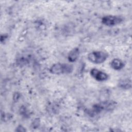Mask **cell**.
<instances>
[{"label":"cell","mask_w":132,"mask_h":132,"mask_svg":"<svg viewBox=\"0 0 132 132\" xmlns=\"http://www.w3.org/2000/svg\"><path fill=\"white\" fill-rule=\"evenodd\" d=\"M116 103L113 101H106L94 105L91 112L92 114H98L103 111H108L112 110L116 107Z\"/></svg>","instance_id":"6da1fadb"},{"label":"cell","mask_w":132,"mask_h":132,"mask_svg":"<svg viewBox=\"0 0 132 132\" xmlns=\"http://www.w3.org/2000/svg\"><path fill=\"white\" fill-rule=\"evenodd\" d=\"M110 65L111 68L115 70H120L124 66V64L122 61L117 58L113 59L111 62Z\"/></svg>","instance_id":"8992f818"},{"label":"cell","mask_w":132,"mask_h":132,"mask_svg":"<svg viewBox=\"0 0 132 132\" xmlns=\"http://www.w3.org/2000/svg\"><path fill=\"white\" fill-rule=\"evenodd\" d=\"M90 74L95 79L100 81L106 80L108 78V76L106 73L96 69H91L90 71Z\"/></svg>","instance_id":"5b68a950"},{"label":"cell","mask_w":132,"mask_h":132,"mask_svg":"<svg viewBox=\"0 0 132 132\" xmlns=\"http://www.w3.org/2000/svg\"><path fill=\"white\" fill-rule=\"evenodd\" d=\"M79 51L78 48H75L71 50L68 55V60L70 62H75L79 56Z\"/></svg>","instance_id":"52a82bcc"},{"label":"cell","mask_w":132,"mask_h":132,"mask_svg":"<svg viewBox=\"0 0 132 132\" xmlns=\"http://www.w3.org/2000/svg\"><path fill=\"white\" fill-rule=\"evenodd\" d=\"M108 54L102 51H94L89 54L88 60L92 63L99 64L104 62L107 58Z\"/></svg>","instance_id":"3957f363"},{"label":"cell","mask_w":132,"mask_h":132,"mask_svg":"<svg viewBox=\"0 0 132 132\" xmlns=\"http://www.w3.org/2000/svg\"><path fill=\"white\" fill-rule=\"evenodd\" d=\"M73 70V67L72 65L67 63H57L51 67L50 71L54 74H62L71 73Z\"/></svg>","instance_id":"7a4b0ae2"},{"label":"cell","mask_w":132,"mask_h":132,"mask_svg":"<svg viewBox=\"0 0 132 132\" xmlns=\"http://www.w3.org/2000/svg\"><path fill=\"white\" fill-rule=\"evenodd\" d=\"M123 21L121 17L116 15H107L104 16L102 19V22L103 24L112 26L121 23Z\"/></svg>","instance_id":"277c9868"},{"label":"cell","mask_w":132,"mask_h":132,"mask_svg":"<svg viewBox=\"0 0 132 132\" xmlns=\"http://www.w3.org/2000/svg\"><path fill=\"white\" fill-rule=\"evenodd\" d=\"M119 86L120 87L124 89H128L131 88V80L129 79H124L121 80L119 82Z\"/></svg>","instance_id":"ba28073f"}]
</instances>
